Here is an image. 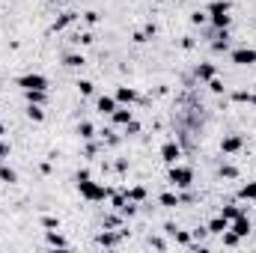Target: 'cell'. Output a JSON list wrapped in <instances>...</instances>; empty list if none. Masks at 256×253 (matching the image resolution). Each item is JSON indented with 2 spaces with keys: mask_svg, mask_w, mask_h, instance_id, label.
Listing matches in <instances>:
<instances>
[{
  "mask_svg": "<svg viewBox=\"0 0 256 253\" xmlns=\"http://www.w3.org/2000/svg\"><path fill=\"white\" fill-rule=\"evenodd\" d=\"M78 190H80V196H84V200H90V202H104V200L110 196V188H104V185L92 182L90 176H86V179H78Z\"/></svg>",
  "mask_w": 256,
  "mask_h": 253,
  "instance_id": "1",
  "label": "cell"
},
{
  "mask_svg": "<svg viewBox=\"0 0 256 253\" xmlns=\"http://www.w3.org/2000/svg\"><path fill=\"white\" fill-rule=\"evenodd\" d=\"M208 18H212V24H214V30H226L230 27V0H212L208 3Z\"/></svg>",
  "mask_w": 256,
  "mask_h": 253,
  "instance_id": "2",
  "label": "cell"
},
{
  "mask_svg": "<svg viewBox=\"0 0 256 253\" xmlns=\"http://www.w3.org/2000/svg\"><path fill=\"white\" fill-rule=\"evenodd\" d=\"M167 182H170L173 188H191L194 185V170L191 167H182V164H170Z\"/></svg>",
  "mask_w": 256,
  "mask_h": 253,
  "instance_id": "3",
  "label": "cell"
},
{
  "mask_svg": "<svg viewBox=\"0 0 256 253\" xmlns=\"http://www.w3.org/2000/svg\"><path fill=\"white\" fill-rule=\"evenodd\" d=\"M15 84H18L21 90H48V78L39 74V72H27V74L15 78Z\"/></svg>",
  "mask_w": 256,
  "mask_h": 253,
  "instance_id": "4",
  "label": "cell"
},
{
  "mask_svg": "<svg viewBox=\"0 0 256 253\" xmlns=\"http://www.w3.org/2000/svg\"><path fill=\"white\" fill-rule=\"evenodd\" d=\"M230 60L236 66H254L256 63V48H236L230 54Z\"/></svg>",
  "mask_w": 256,
  "mask_h": 253,
  "instance_id": "5",
  "label": "cell"
},
{
  "mask_svg": "<svg viewBox=\"0 0 256 253\" xmlns=\"http://www.w3.org/2000/svg\"><path fill=\"white\" fill-rule=\"evenodd\" d=\"M242 146H244V137H242V134H226V137L220 140V152H224V155H236Z\"/></svg>",
  "mask_w": 256,
  "mask_h": 253,
  "instance_id": "6",
  "label": "cell"
},
{
  "mask_svg": "<svg viewBox=\"0 0 256 253\" xmlns=\"http://www.w3.org/2000/svg\"><path fill=\"white\" fill-rule=\"evenodd\" d=\"M161 158H164L167 164H179V158H182V146H179L176 140H167V143L161 146Z\"/></svg>",
  "mask_w": 256,
  "mask_h": 253,
  "instance_id": "7",
  "label": "cell"
},
{
  "mask_svg": "<svg viewBox=\"0 0 256 253\" xmlns=\"http://www.w3.org/2000/svg\"><path fill=\"white\" fill-rule=\"evenodd\" d=\"M96 108H98V114H104V116H110L116 108H120V102H116V96H98V102H96Z\"/></svg>",
  "mask_w": 256,
  "mask_h": 253,
  "instance_id": "8",
  "label": "cell"
},
{
  "mask_svg": "<svg viewBox=\"0 0 256 253\" xmlns=\"http://www.w3.org/2000/svg\"><path fill=\"white\" fill-rule=\"evenodd\" d=\"M230 230H232V232H236L238 238H244V236L250 232V220H248L244 214H238L236 220H230Z\"/></svg>",
  "mask_w": 256,
  "mask_h": 253,
  "instance_id": "9",
  "label": "cell"
},
{
  "mask_svg": "<svg viewBox=\"0 0 256 253\" xmlns=\"http://www.w3.org/2000/svg\"><path fill=\"white\" fill-rule=\"evenodd\" d=\"M27 104H45L48 102V90H21Z\"/></svg>",
  "mask_w": 256,
  "mask_h": 253,
  "instance_id": "10",
  "label": "cell"
},
{
  "mask_svg": "<svg viewBox=\"0 0 256 253\" xmlns=\"http://www.w3.org/2000/svg\"><path fill=\"white\" fill-rule=\"evenodd\" d=\"M212 51H214V54L230 51V33H226V30H218V36H214V42H212Z\"/></svg>",
  "mask_w": 256,
  "mask_h": 253,
  "instance_id": "11",
  "label": "cell"
},
{
  "mask_svg": "<svg viewBox=\"0 0 256 253\" xmlns=\"http://www.w3.org/2000/svg\"><path fill=\"white\" fill-rule=\"evenodd\" d=\"M206 230H208V232H212V236H224V232H226V230H230V220H226V218H224V214H220V218H214V220H212V224H208V226H206Z\"/></svg>",
  "mask_w": 256,
  "mask_h": 253,
  "instance_id": "12",
  "label": "cell"
},
{
  "mask_svg": "<svg viewBox=\"0 0 256 253\" xmlns=\"http://www.w3.org/2000/svg\"><path fill=\"white\" fill-rule=\"evenodd\" d=\"M137 98H140V96H137L131 86H120V90H116V102H120V104H134Z\"/></svg>",
  "mask_w": 256,
  "mask_h": 253,
  "instance_id": "13",
  "label": "cell"
},
{
  "mask_svg": "<svg viewBox=\"0 0 256 253\" xmlns=\"http://www.w3.org/2000/svg\"><path fill=\"white\" fill-rule=\"evenodd\" d=\"M110 120H114V126H128V122L134 120V114H131L128 108H116V110L110 114Z\"/></svg>",
  "mask_w": 256,
  "mask_h": 253,
  "instance_id": "14",
  "label": "cell"
},
{
  "mask_svg": "<svg viewBox=\"0 0 256 253\" xmlns=\"http://www.w3.org/2000/svg\"><path fill=\"white\" fill-rule=\"evenodd\" d=\"M179 202H182V196H179V194H173V190H164V194H161V206H167V208H176Z\"/></svg>",
  "mask_w": 256,
  "mask_h": 253,
  "instance_id": "15",
  "label": "cell"
},
{
  "mask_svg": "<svg viewBox=\"0 0 256 253\" xmlns=\"http://www.w3.org/2000/svg\"><path fill=\"white\" fill-rule=\"evenodd\" d=\"M196 78H200V80H212V78H214V66L212 63H200L196 66Z\"/></svg>",
  "mask_w": 256,
  "mask_h": 253,
  "instance_id": "16",
  "label": "cell"
},
{
  "mask_svg": "<svg viewBox=\"0 0 256 253\" xmlns=\"http://www.w3.org/2000/svg\"><path fill=\"white\" fill-rule=\"evenodd\" d=\"M238 196H242V200H248V202H256V182H248V185H242Z\"/></svg>",
  "mask_w": 256,
  "mask_h": 253,
  "instance_id": "17",
  "label": "cell"
},
{
  "mask_svg": "<svg viewBox=\"0 0 256 253\" xmlns=\"http://www.w3.org/2000/svg\"><path fill=\"white\" fill-rule=\"evenodd\" d=\"M0 182H9V185H12V182H18V173H15L12 167H6L3 161H0Z\"/></svg>",
  "mask_w": 256,
  "mask_h": 253,
  "instance_id": "18",
  "label": "cell"
},
{
  "mask_svg": "<svg viewBox=\"0 0 256 253\" xmlns=\"http://www.w3.org/2000/svg\"><path fill=\"white\" fill-rule=\"evenodd\" d=\"M84 63H86V60H84V54H66V57H63V66H68V68H80Z\"/></svg>",
  "mask_w": 256,
  "mask_h": 253,
  "instance_id": "19",
  "label": "cell"
},
{
  "mask_svg": "<svg viewBox=\"0 0 256 253\" xmlns=\"http://www.w3.org/2000/svg\"><path fill=\"white\" fill-rule=\"evenodd\" d=\"M72 21H74V12H66L63 18H57V21H54V27H51V30H54V33H60V30H66Z\"/></svg>",
  "mask_w": 256,
  "mask_h": 253,
  "instance_id": "20",
  "label": "cell"
},
{
  "mask_svg": "<svg viewBox=\"0 0 256 253\" xmlns=\"http://www.w3.org/2000/svg\"><path fill=\"white\" fill-rule=\"evenodd\" d=\"M27 116H30L33 122H42V120H45V110H42V104H27Z\"/></svg>",
  "mask_w": 256,
  "mask_h": 253,
  "instance_id": "21",
  "label": "cell"
},
{
  "mask_svg": "<svg viewBox=\"0 0 256 253\" xmlns=\"http://www.w3.org/2000/svg\"><path fill=\"white\" fill-rule=\"evenodd\" d=\"M120 242V232H102L98 236V244H104V248H114Z\"/></svg>",
  "mask_w": 256,
  "mask_h": 253,
  "instance_id": "22",
  "label": "cell"
},
{
  "mask_svg": "<svg viewBox=\"0 0 256 253\" xmlns=\"http://www.w3.org/2000/svg\"><path fill=\"white\" fill-rule=\"evenodd\" d=\"M126 196L131 200V202H143V200H146V188H140V185H137V188L126 190Z\"/></svg>",
  "mask_w": 256,
  "mask_h": 253,
  "instance_id": "23",
  "label": "cell"
},
{
  "mask_svg": "<svg viewBox=\"0 0 256 253\" xmlns=\"http://www.w3.org/2000/svg\"><path fill=\"white\" fill-rule=\"evenodd\" d=\"M78 134H80L84 140H90V137H96V128L90 126V122H80V126H78Z\"/></svg>",
  "mask_w": 256,
  "mask_h": 253,
  "instance_id": "24",
  "label": "cell"
},
{
  "mask_svg": "<svg viewBox=\"0 0 256 253\" xmlns=\"http://www.w3.org/2000/svg\"><path fill=\"white\" fill-rule=\"evenodd\" d=\"M48 244H54V248H66V238L60 232H48Z\"/></svg>",
  "mask_w": 256,
  "mask_h": 253,
  "instance_id": "25",
  "label": "cell"
},
{
  "mask_svg": "<svg viewBox=\"0 0 256 253\" xmlns=\"http://www.w3.org/2000/svg\"><path fill=\"white\" fill-rule=\"evenodd\" d=\"M238 214H242V208H238V206H226V208H224V218H226V220H236Z\"/></svg>",
  "mask_w": 256,
  "mask_h": 253,
  "instance_id": "26",
  "label": "cell"
},
{
  "mask_svg": "<svg viewBox=\"0 0 256 253\" xmlns=\"http://www.w3.org/2000/svg\"><path fill=\"white\" fill-rule=\"evenodd\" d=\"M224 244H226V248H236V244H238V236H236L232 230H226V232H224Z\"/></svg>",
  "mask_w": 256,
  "mask_h": 253,
  "instance_id": "27",
  "label": "cell"
},
{
  "mask_svg": "<svg viewBox=\"0 0 256 253\" xmlns=\"http://www.w3.org/2000/svg\"><path fill=\"white\" fill-rule=\"evenodd\" d=\"M220 176H226V179H236V176H238V170H236L232 164H224V167H220Z\"/></svg>",
  "mask_w": 256,
  "mask_h": 253,
  "instance_id": "28",
  "label": "cell"
},
{
  "mask_svg": "<svg viewBox=\"0 0 256 253\" xmlns=\"http://www.w3.org/2000/svg\"><path fill=\"white\" fill-rule=\"evenodd\" d=\"M78 90H80V96H92V84L90 80H78Z\"/></svg>",
  "mask_w": 256,
  "mask_h": 253,
  "instance_id": "29",
  "label": "cell"
},
{
  "mask_svg": "<svg viewBox=\"0 0 256 253\" xmlns=\"http://www.w3.org/2000/svg\"><path fill=\"white\" fill-rule=\"evenodd\" d=\"M9 152H12V146H9L6 140H0V161H6V158H9Z\"/></svg>",
  "mask_w": 256,
  "mask_h": 253,
  "instance_id": "30",
  "label": "cell"
},
{
  "mask_svg": "<svg viewBox=\"0 0 256 253\" xmlns=\"http://www.w3.org/2000/svg\"><path fill=\"white\" fill-rule=\"evenodd\" d=\"M208 90H212V92H224V84H220L218 78H212V80H208Z\"/></svg>",
  "mask_w": 256,
  "mask_h": 253,
  "instance_id": "31",
  "label": "cell"
},
{
  "mask_svg": "<svg viewBox=\"0 0 256 253\" xmlns=\"http://www.w3.org/2000/svg\"><path fill=\"white\" fill-rule=\"evenodd\" d=\"M42 224H45L48 230H60V220H57V218H42Z\"/></svg>",
  "mask_w": 256,
  "mask_h": 253,
  "instance_id": "32",
  "label": "cell"
},
{
  "mask_svg": "<svg viewBox=\"0 0 256 253\" xmlns=\"http://www.w3.org/2000/svg\"><path fill=\"white\" fill-rule=\"evenodd\" d=\"M137 131H140V126H137V122L131 120V122H128V126H126V134H137Z\"/></svg>",
  "mask_w": 256,
  "mask_h": 253,
  "instance_id": "33",
  "label": "cell"
},
{
  "mask_svg": "<svg viewBox=\"0 0 256 253\" xmlns=\"http://www.w3.org/2000/svg\"><path fill=\"white\" fill-rule=\"evenodd\" d=\"M191 21H194V24H202V21H206V15H202V12H194Z\"/></svg>",
  "mask_w": 256,
  "mask_h": 253,
  "instance_id": "34",
  "label": "cell"
},
{
  "mask_svg": "<svg viewBox=\"0 0 256 253\" xmlns=\"http://www.w3.org/2000/svg\"><path fill=\"white\" fill-rule=\"evenodd\" d=\"M250 104H254V108H256V96H250Z\"/></svg>",
  "mask_w": 256,
  "mask_h": 253,
  "instance_id": "35",
  "label": "cell"
},
{
  "mask_svg": "<svg viewBox=\"0 0 256 253\" xmlns=\"http://www.w3.org/2000/svg\"><path fill=\"white\" fill-rule=\"evenodd\" d=\"M3 131H6V128H3V122H0V137H3Z\"/></svg>",
  "mask_w": 256,
  "mask_h": 253,
  "instance_id": "36",
  "label": "cell"
},
{
  "mask_svg": "<svg viewBox=\"0 0 256 253\" xmlns=\"http://www.w3.org/2000/svg\"><path fill=\"white\" fill-rule=\"evenodd\" d=\"M155 3H167V0H155Z\"/></svg>",
  "mask_w": 256,
  "mask_h": 253,
  "instance_id": "37",
  "label": "cell"
},
{
  "mask_svg": "<svg viewBox=\"0 0 256 253\" xmlns=\"http://www.w3.org/2000/svg\"><path fill=\"white\" fill-rule=\"evenodd\" d=\"M51 3H57V0H51Z\"/></svg>",
  "mask_w": 256,
  "mask_h": 253,
  "instance_id": "38",
  "label": "cell"
}]
</instances>
